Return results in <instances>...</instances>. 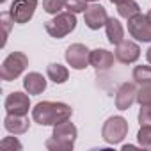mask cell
Instances as JSON below:
<instances>
[{"mask_svg":"<svg viewBox=\"0 0 151 151\" xmlns=\"http://www.w3.org/2000/svg\"><path fill=\"white\" fill-rule=\"evenodd\" d=\"M73 110L69 105L60 101H39L32 109V117L41 126H55L71 117Z\"/></svg>","mask_w":151,"mask_h":151,"instance_id":"cell-1","label":"cell"},{"mask_svg":"<svg viewBox=\"0 0 151 151\" xmlns=\"http://www.w3.org/2000/svg\"><path fill=\"white\" fill-rule=\"evenodd\" d=\"M75 140H77V126L68 119L53 126V133L45 142V146L50 151H69L73 149Z\"/></svg>","mask_w":151,"mask_h":151,"instance_id":"cell-2","label":"cell"},{"mask_svg":"<svg viewBox=\"0 0 151 151\" xmlns=\"http://www.w3.org/2000/svg\"><path fill=\"white\" fill-rule=\"evenodd\" d=\"M75 27H77V18H75V13H71V11L59 13L53 20H50V22L45 23L46 32L52 37H55V39H62L64 36H68L69 32H73Z\"/></svg>","mask_w":151,"mask_h":151,"instance_id":"cell-3","label":"cell"},{"mask_svg":"<svg viewBox=\"0 0 151 151\" xmlns=\"http://www.w3.org/2000/svg\"><path fill=\"white\" fill-rule=\"evenodd\" d=\"M29 66V59L25 53L22 52H13L6 57V60L2 62V68H0V77L6 82H11L14 78H18L20 75L27 69Z\"/></svg>","mask_w":151,"mask_h":151,"instance_id":"cell-4","label":"cell"},{"mask_svg":"<svg viewBox=\"0 0 151 151\" xmlns=\"http://www.w3.org/2000/svg\"><path fill=\"white\" fill-rule=\"evenodd\" d=\"M128 133V123L121 116H112L105 121L101 128V137L109 144H119Z\"/></svg>","mask_w":151,"mask_h":151,"instance_id":"cell-5","label":"cell"},{"mask_svg":"<svg viewBox=\"0 0 151 151\" xmlns=\"http://www.w3.org/2000/svg\"><path fill=\"white\" fill-rule=\"evenodd\" d=\"M64 57H66L68 64H69L73 69H84V68H87V64H91V62H89L91 52H89V48H87L86 45H82V43H75V45L68 46Z\"/></svg>","mask_w":151,"mask_h":151,"instance_id":"cell-6","label":"cell"},{"mask_svg":"<svg viewBox=\"0 0 151 151\" xmlns=\"http://www.w3.org/2000/svg\"><path fill=\"white\" fill-rule=\"evenodd\" d=\"M128 32L137 41H142V43H149L151 41V23L142 14H137V16L128 20Z\"/></svg>","mask_w":151,"mask_h":151,"instance_id":"cell-7","label":"cell"},{"mask_svg":"<svg viewBox=\"0 0 151 151\" xmlns=\"http://www.w3.org/2000/svg\"><path fill=\"white\" fill-rule=\"evenodd\" d=\"M36 7H37V0H14L11 4L9 13L14 23H27L34 16Z\"/></svg>","mask_w":151,"mask_h":151,"instance_id":"cell-8","label":"cell"},{"mask_svg":"<svg viewBox=\"0 0 151 151\" xmlns=\"http://www.w3.org/2000/svg\"><path fill=\"white\" fill-rule=\"evenodd\" d=\"M4 107L7 110V114H20V116H27L29 109H30V100L27 94L20 93V91H14L11 93L6 101H4Z\"/></svg>","mask_w":151,"mask_h":151,"instance_id":"cell-9","label":"cell"},{"mask_svg":"<svg viewBox=\"0 0 151 151\" xmlns=\"http://www.w3.org/2000/svg\"><path fill=\"white\" fill-rule=\"evenodd\" d=\"M139 57H140V48H139V45L133 43V41L123 39V41L117 45V48H116V59H117L119 62H123V64H132V62H135Z\"/></svg>","mask_w":151,"mask_h":151,"instance_id":"cell-10","label":"cell"},{"mask_svg":"<svg viewBox=\"0 0 151 151\" xmlns=\"http://www.w3.org/2000/svg\"><path fill=\"white\" fill-rule=\"evenodd\" d=\"M133 101H137V89H135V84L132 82H126V84H121V87L117 89L116 93V107L119 110H128Z\"/></svg>","mask_w":151,"mask_h":151,"instance_id":"cell-11","label":"cell"},{"mask_svg":"<svg viewBox=\"0 0 151 151\" xmlns=\"http://www.w3.org/2000/svg\"><path fill=\"white\" fill-rule=\"evenodd\" d=\"M84 20H86V25H87L91 30H98V29H101V27L107 23L109 16H107V11H105L103 6L94 4V6H91V7L86 9Z\"/></svg>","mask_w":151,"mask_h":151,"instance_id":"cell-12","label":"cell"},{"mask_svg":"<svg viewBox=\"0 0 151 151\" xmlns=\"http://www.w3.org/2000/svg\"><path fill=\"white\" fill-rule=\"evenodd\" d=\"M89 62L96 71H107L114 66V55L105 48H96V50L91 52Z\"/></svg>","mask_w":151,"mask_h":151,"instance_id":"cell-13","label":"cell"},{"mask_svg":"<svg viewBox=\"0 0 151 151\" xmlns=\"http://www.w3.org/2000/svg\"><path fill=\"white\" fill-rule=\"evenodd\" d=\"M4 126L9 133H14V135H22L29 130L30 123H29V117L27 116H20V114H7L6 119H4Z\"/></svg>","mask_w":151,"mask_h":151,"instance_id":"cell-14","label":"cell"},{"mask_svg":"<svg viewBox=\"0 0 151 151\" xmlns=\"http://www.w3.org/2000/svg\"><path fill=\"white\" fill-rule=\"evenodd\" d=\"M23 87L29 94H41L46 89V80L41 73H29L23 78Z\"/></svg>","mask_w":151,"mask_h":151,"instance_id":"cell-15","label":"cell"},{"mask_svg":"<svg viewBox=\"0 0 151 151\" xmlns=\"http://www.w3.org/2000/svg\"><path fill=\"white\" fill-rule=\"evenodd\" d=\"M105 29H107V37H109V41H110L112 45L117 46V45L124 39V29H123V25L119 23V20L109 18L107 23H105Z\"/></svg>","mask_w":151,"mask_h":151,"instance_id":"cell-16","label":"cell"},{"mask_svg":"<svg viewBox=\"0 0 151 151\" xmlns=\"http://www.w3.org/2000/svg\"><path fill=\"white\" fill-rule=\"evenodd\" d=\"M46 75H48V78H50L52 82H55V84H64V82L68 80V77H69L68 69H66L62 64H59V62H52V64H48V68H46Z\"/></svg>","mask_w":151,"mask_h":151,"instance_id":"cell-17","label":"cell"},{"mask_svg":"<svg viewBox=\"0 0 151 151\" xmlns=\"http://www.w3.org/2000/svg\"><path fill=\"white\" fill-rule=\"evenodd\" d=\"M117 13H119L121 18L130 20V18L140 14V7H139L137 2H133V0H126V2H123V4H117Z\"/></svg>","mask_w":151,"mask_h":151,"instance_id":"cell-18","label":"cell"},{"mask_svg":"<svg viewBox=\"0 0 151 151\" xmlns=\"http://www.w3.org/2000/svg\"><path fill=\"white\" fill-rule=\"evenodd\" d=\"M137 140H139L140 147L151 151V124H140V130L137 133Z\"/></svg>","mask_w":151,"mask_h":151,"instance_id":"cell-19","label":"cell"},{"mask_svg":"<svg viewBox=\"0 0 151 151\" xmlns=\"http://www.w3.org/2000/svg\"><path fill=\"white\" fill-rule=\"evenodd\" d=\"M133 80L137 84H149L151 82V66H137L133 69Z\"/></svg>","mask_w":151,"mask_h":151,"instance_id":"cell-20","label":"cell"},{"mask_svg":"<svg viewBox=\"0 0 151 151\" xmlns=\"http://www.w3.org/2000/svg\"><path fill=\"white\" fill-rule=\"evenodd\" d=\"M137 101L142 105H151V82L149 84H142L140 89L137 91Z\"/></svg>","mask_w":151,"mask_h":151,"instance_id":"cell-21","label":"cell"},{"mask_svg":"<svg viewBox=\"0 0 151 151\" xmlns=\"http://www.w3.org/2000/svg\"><path fill=\"white\" fill-rule=\"evenodd\" d=\"M62 7H66L64 0H43V9L48 14H59Z\"/></svg>","mask_w":151,"mask_h":151,"instance_id":"cell-22","label":"cell"},{"mask_svg":"<svg viewBox=\"0 0 151 151\" xmlns=\"http://www.w3.org/2000/svg\"><path fill=\"white\" fill-rule=\"evenodd\" d=\"M66 4V9L71 11V13H86L87 9V0H64Z\"/></svg>","mask_w":151,"mask_h":151,"instance_id":"cell-23","label":"cell"},{"mask_svg":"<svg viewBox=\"0 0 151 151\" xmlns=\"http://www.w3.org/2000/svg\"><path fill=\"white\" fill-rule=\"evenodd\" d=\"M0 22H2V27H4V41H2V46H4V45H6V39H7V36H9L11 25L14 23V20H13L11 13L7 11V13H2V16H0Z\"/></svg>","mask_w":151,"mask_h":151,"instance_id":"cell-24","label":"cell"},{"mask_svg":"<svg viewBox=\"0 0 151 151\" xmlns=\"http://www.w3.org/2000/svg\"><path fill=\"white\" fill-rule=\"evenodd\" d=\"M0 147H2L4 151H14V149H22V142L18 140V139H14V137H6L2 142H0Z\"/></svg>","mask_w":151,"mask_h":151,"instance_id":"cell-25","label":"cell"},{"mask_svg":"<svg viewBox=\"0 0 151 151\" xmlns=\"http://www.w3.org/2000/svg\"><path fill=\"white\" fill-rule=\"evenodd\" d=\"M139 123L140 124H151V105H142L139 112Z\"/></svg>","mask_w":151,"mask_h":151,"instance_id":"cell-26","label":"cell"},{"mask_svg":"<svg viewBox=\"0 0 151 151\" xmlns=\"http://www.w3.org/2000/svg\"><path fill=\"white\" fill-rule=\"evenodd\" d=\"M146 59H147V62L151 64V46L147 48V52H146Z\"/></svg>","mask_w":151,"mask_h":151,"instance_id":"cell-27","label":"cell"},{"mask_svg":"<svg viewBox=\"0 0 151 151\" xmlns=\"http://www.w3.org/2000/svg\"><path fill=\"white\" fill-rule=\"evenodd\" d=\"M110 2H112V4H116V6H117V4H123V2H126V0H110Z\"/></svg>","mask_w":151,"mask_h":151,"instance_id":"cell-28","label":"cell"},{"mask_svg":"<svg viewBox=\"0 0 151 151\" xmlns=\"http://www.w3.org/2000/svg\"><path fill=\"white\" fill-rule=\"evenodd\" d=\"M146 18H147V20H149V23H151V11H149V13L146 14Z\"/></svg>","mask_w":151,"mask_h":151,"instance_id":"cell-29","label":"cell"},{"mask_svg":"<svg viewBox=\"0 0 151 151\" xmlns=\"http://www.w3.org/2000/svg\"><path fill=\"white\" fill-rule=\"evenodd\" d=\"M87 2H96V0H87Z\"/></svg>","mask_w":151,"mask_h":151,"instance_id":"cell-30","label":"cell"},{"mask_svg":"<svg viewBox=\"0 0 151 151\" xmlns=\"http://www.w3.org/2000/svg\"><path fill=\"white\" fill-rule=\"evenodd\" d=\"M0 2H2V4H4V2H6V0H0Z\"/></svg>","mask_w":151,"mask_h":151,"instance_id":"cell-31","label":"cell"}]
</instances>
